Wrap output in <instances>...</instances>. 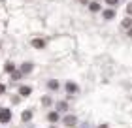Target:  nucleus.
Instances as JSON below:
<instances>
[{
  "instance_id": "obj_1",
  "label": "nucleus",
  "mask_w": 132,
  "mask_h": 128,
  "mask_svg": "<svg viewBox=\"0 0 132 128\" xmlns=\"http://www.w3.org/2000/svg\"><path fill=\"white\" fill-rule=\"evenodd\" d=\"M10 119H11V113H10V109L2 107V109H0V123H10Z\"/></svg>"
},
{
  "instance_id": "obj_2",
  "label": "nucleus",
  "mask_w": 132,
  "mask_h": 128,
  "mask_svg": "<svg viewBox=\"0 0 132 128\" xmlns=\"http://www.w3.org/2000/svg\"><path fill=\"white\" fill-rule=\"evenodd\" d=\"M66 90H68L70 94H76V92H79V87L74 83H66Z\"/></svg>"
},
{
  "instance_id": "obj_3",
  "label": "nucleus",
  "mask_w": 132,
  "mask_h": 128,
  "mask_svg": "<svg viewBox=\"0 0 132 128\" xmlns=\"http://www.w3.org/2000/svg\"><path fill=\"white\" fill-rule=\"evenodd\" d=\"M28 72H32V62H25L21 66V74H28Z\"/></svg>"
},
{
  "instance_id": "obj_4",
  "label": "nucleus",
  "mask_w": 132,
  "mask_h": 128,
  "mask_svg": "<svg viewBox=\"0 0 132 128\" xmlns=\"http://www.w3.org/2000/svg\"><path fill=\"white\" fill-rule=\"evenodd\" d=\"M64 124H66V126H74V124H76V117H74V115L66 117V119H64Z\"/></svg>"
},
{
  "instance_id": "obj_5",
  "label": "nucleus",
  "mask_w": 132,
  "mask_h": 128,
  "mask_svg": "<svg viewBox=\"0 0 132 128\" xmlns=\"http://www.w3.org/2000/svg\"><path fill=\"white\" fill-rule=\"evenodd\" d=\"M30 92H32L30 87H21V89H19V94H23V96H28Z\"/></svg>"
},
{
  "instance_id": "obj_6",
  "label": "nucleus",
  "mask_w": 132,
  "mask_h": 128,
  "mask_svg": "<svg viewBox=\"0 0 132 128\" xmlns=\"http://www.w3.org/2000/svg\"><path fill=\"white\" fill-rule=\"evenodd\" d=\"M113 17H115V11L113 10H106L104 11V19H113Z\"/></svg>"
},
{
  "instance_id": "obj_7",
  "label": "nucleus",
  "mask_w": 132,
  "mask_h": 128,
  "mask_svg": "<svg viewBox=\"0 0 132 128\" xmlns=\"http://www.w3.org/2000/svg\"><path fill=\"white\" fill-rule=\"evenodd\" d=\"M30 119H32V109H27V111L23 113V121L27 123V121H30Z\"/></svg>"
},
{
  "instance_id": "obj_8",
  "label": "nucleus",
  "mask_w": 132,
  "mask_h": 128,
  "mask_svg": "<svg viewBox=\"0 0 132 128\" xmlns=\"http://www.w3.org/2000/svg\"><path fill=\"white\" fill-rule=\"evenodd\" d=\"M32 45L38 47V49H42V47L45 45V41H44V40H32Z\"/></svg>"
},
{
  "instance_id": "obj_9",
  "label": "nucleus",
  "mask_w": 132,
  "mask_h": 128,
  "mask_svg": "<svg viewBox=\"0 0 132 128\" xmlns=\"http://www.w3.org/2000/svg\"><path fill=\"white\" fill-rule=\"evenodd\" d=\"M6 72H10V74H11V72H15V66H13V62H8V64H6Z\"/></svg>"
},
{
  "instance_id": "obj_10",
  "label": "nucleus",
  "mask_w": 132,
  "mask_h": 128,
  "mask_svg": "<svg viewBox=\"0 0 132 128\" xmlns=\"http://www.w3.org/2000/svg\"><path fill=\"white\" fill-rule=\"evenodd\" d=\"M21 72H11V79H13V81H17V79H21Z\"/></svg>"
},
{
  "instance_id": "obj_11",
  "label": "nucleus",
  "mask_w": 132,
  "mask_h": 128,
  "mask_svg": "<svg viewBox=\"0 0 132 128\" xmlns=\"http://www.w3.org/2000/svg\"><path fill=\"white\" fill-rule=\"evenodd\" d=\"M57 107H59V111H64V109L68 107V106H66V102H59V104H57Z\"/></svg>"
},
{
  "instance_id": "obj_12",
  "label": "nucleus",
  "mask_w": 132,
  "mask_h": 128,
  "mask_svg": "<svg viewBox=\"0 0 132 128\" xmlns=\"http://www.w3.org/2000/svg\"><path fill=\"white\" fill-rule=\"evenodd\" d=\"M89 8H91V11H98V10H100V6H98L96 2H93L91 6H89Z\"/></svg>"
},
{
  "instance_id": "obj_13",
  "label": "nucleus",
  "mask_w": 132,
  "mask_h": 128,
  "mask_svg": "<svg viewBox=\"0 0 132 128\" xmlns=\"http://www.w3.org/2000/svg\"><path fill=\"white\" fill-rule=\"evenodd\" d=\"M49 87H51L53 90H55V89H59V83L55 81V79H53V81H49Z\"/></svg>"
},
{
  "instance_id": "obj_14",
  "label": "nucleus",
  "mask_w": 132,
  "mask_h": 128,
  "mask_svg": "<svg viewBox=\"0 0 132 128\" xmlns=\"http://www.w3.org/2000/svg\"><path fill=\"white\" fill-rule=\"evenodd\" d=\"M57 119H59V115H57L55 111H53V113H49V121H53V123H55Z\"/></svg>"
},
{
  "instance_id": "obj_15",
  "label": "nucleus",
  "mask_w": 132,
  "mask_h": 128,
  "mask_svg": "<svg viewBox=\"0 0 132 128\" xmlns=\"http://www.w3.org/2000/svg\"><path fill=\"white\" fill-rule=\"evenodd\" d=\"M130 25H132L130 19H125V21H123V27H125V28H130Z\"/></svg>"
},
{
  "instance_id": "obj_16",
  "label": "nucleus",
  "mask_w": 132,
  "mask_h": 128,
  "mask_svg": "<svg viewBox=\"0 0 132 128\" xmlns=\"http://www.w3.org/2000/svg\"><path fill=\"white\" fill-rule=\"evenodd\" d=\"M42 104H44V106H49V104H51V98H47V96H45V98L42 100Z\"/></svg>"
},
{
  "instance_id": "obj_17",
  "label": "nucleus",
  "mask_w": 132,
  "mask_h": 128,
  "mask_svg": "<svg viewBox=\"0 0 132 128\" xmlns=\"http://www.w3.org/2000/svg\"><path fill=\"white\" fill-rule=\"evenodd\" d=\"M4 92H6V87H4L2 83H0V94H4Z\"/></svg>"
},
{
  "instance_id": "obj_18",
  "label": "nucleus",
  "mask_w": 132,
  "mask_h": 128,
  "mask_svg": "<svg viewBox=\"0 0 132 128\" xmlns=\"http://www.w3.org/2000/svg\"><path fill=\"white\" fill-rule=\"evenodd\" d=\"M106 2H108V4H111V6H115V4H117V0H106Z\"/></svg>"
},
{
  "instance_id": "obj_19",
  "label": "nucleus",
  "mask_w": 132,
  "mask_h": 128,
  "mask_svg": "<svg viewBox=\"0 0 132 128\" xmlns=\"http://www.w3.org/2000/svg\"><path fill=\"white\" fill-rule=\"evenodd\" d=\"M127 11H128V13H132V4H128V8H127Z\"/></svg>"
},
{
  "instance_id": "obj_20",
  "label": "nucleus",
  "mask_w": 132,
  "mask_h": 128,
  "mask_svg": "<svg viewBox=\"0 0 132 128\" xmlns=\"http://www.w3.org/2000/svg\"><path fill=\"white\" fill-rule=\"evenodd\" d=\"M53 128H55V126H53Z\"/></svg>"
}]
</instances>
